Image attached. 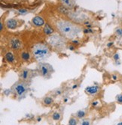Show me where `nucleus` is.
I'll return each instance as SVG.
<instances>
[{
    "mask_svg": "<svg viewBox=\"0 0 122 125\" xmlns=\"http://www.w3.org/2000/svg\"><path fill=\"white\" fill-rule=\"evenodd\" d=\"M56 26L59 32L64 37L70 39L78 36V35L81 32V28L78 25L64 20L57 21L56 23Z\"/></svg>",
    "mask_w": 122,
    "mask_h": 125,
    "instance_id": "1",
    "label": "nucleus"
},
{
    "mask_svg": "<svg viewBox=\"0 0 122 125\" xmlns=\"http://www.w3.org/2000/svg\"><path fill=\"white\" fill-rule=\"evenodd\" d=\"M32 57L38 62H41L46 60L51 54V51L48 45L42 43L35 44L32 49Z\"/></svg>",
    "mask_w": 122,
    "mask_h": 125,
    "instance_id": "2",
    "label": "nucleus"
},
{
    "mask_svg": "<svg viewBox=\"0 0 122 125\" xmlns=\"http://www.w3.org/2000/svg\"><path fill=\"white\" fill-rule=\"evenodd\" d=\"M12 92L17 96L22 99L25 96V95L27 93V86L24 82H16L12 86Z\"/></svg>",
    "mask_w": 122,
    "mask_h": 125,
    "instance_id": "3",
    "label": "nucleus"
},
{
    "mask_svg": "<svg viewBox=\"0 0 122 125\" xmlns=\"http://www.w3.org/2000/svg\"><path fill=\"white\" fill-rule=\"evenodd\" d=\"M48 42L52 47L57 50L63 48L66 45L65 39L60 36V35H53L50 36L48 39Z\"/></svg>",
    "mask_w": 122,
    "mask_h": 125,
    "instance_id": "4",
    "label": "nucleus"
},
{
    "mask_svg": "<svg viewBox=\"0 0 122 125\" xmlns=\"http://www.w3.org/2000/svg\"><path fill=\"white\" fill-rule=\"evenodd\" d=\"M38 73L42 77L49 78L53 72V67L47 62H39L37 66Z\"/></svg>",
    "mask_w": 122,
    "mask_h": 125,
    "instance_id": "5",
    "label": "nucleus"
},
{
    "mask_svg": "<svg viewBox=\"0 0 122 125\" xmlns=\"http://www.w3.org/2000/svg\"><path fill=\"white\" fill-rule=\"evenodd\" d=\"M35 73H36V71L27 68H24L20 72L19 77L23 82H27V81H30L32 78L35 75H34Z\"/></svg>",
    "mask_w": 122,
    "mask_h": 125,
    "instance_id": "6",
    "label": "nucleus"
},
{
    "mask_svg": "<svg viewBox=\"0 0 122 125\" xmlns=\"http://www.w3.org/2000/svg\"><path fill=\"white\" fill-rule=\"evenodd\" d=\"M68 15L72 20L77 22H85V21L88 19V16L81 13H69Z\"/></svg>",
    "mask_w": 122,
    "mask_h": 125,
    "instance_id": "7",
    "label": "nucleus"
},
{
    "mask_svg": "<svg viewBox=\"0 0 122 125\" xmlns=\"http://www.w3.org/2000/svg\"><path fill=\"white\" fill-rule=\"evenodd\" d=\"M10 46L13 50H19L23 47V43L18 38H13L10 41Z\"/></svg>",
    "mask_w": 122,
    "mask_h": 125,
    "instance_id": "8",
    "label": "nucleus"
},
{
    "mask_svg": "<svg viewBox=\"0 0 122 125\" xmlns=\"http://www.w3.org/2000/svg\"><path fill=\"white\" fill-rule=\"evenodd\" d=\"M100 91V87L98 85H93L88 86L85 89V93L90 96H94L97 94Z\"/></svg>",
    "mask_w": 122,
    "mask_h": 125,
    "instance_id": "9",
    "label": "nucleus"
},
{
    "mask_svg": "<svg viewBox=\"0 0 122 125\" xmlns=\"http://www.w3.org/2000/svg\"><path fill=\"white\" fill-rule=\"evenodd\" d=\"M5 25L7 26L8 29H10V30H14L17 28V21L14 20V19H8L6 23H5Z\"/></svg>",
    "mask_w": 122,
    "mask_h": 125,
    "instance_id": "10",
    "label": "nucleus"
},
{
    "mask_svg": "<svg viewBox=\"0 0 122 125\" xmlns=\"http://www.w3.org/2000/svg\"><path fill=\"white\" fill-rule=\"evenodd\" d=\"M32 23L35 26H41L45 24V21L41 17L36 16L32 18Z\"/></svg>",
    "mask_w": 122,
    "mask_h": 125,
    "instance_id": "11",
    "label": "nucleus"
},
{
    "mask_svg": "<svg viewBox=\"0 0 122 125\" xmlns=\"http://www.w3.org/2000/svg\"><path fill=\"white\" fill-rule=\"evenodd\" d=\"M5 60L8 63H14L15 62V57L12 52L8 51L5 54Z\"/></svg>",
    "mask_w": 122,
    "mask_h": 125,
    "instance_id": "12",
    "label": "nucleus"
},
{
    "mask_svg": "<svg viewBox=\"0 0 122 125\" xmlns=\"http://www.w3.org/2000/svg\"><path fill=\"white\" fill-rule=\"evenodd\" d=\"M60 2L63 6H65L68 8H72L75 5V0H60Z\"/></svg>",
    "mask_w": 122,
    "mask_h": 125,
    "instance_id": "13",
    "label": "nucleus"
},
{
    "mask_svg": "<svg viewBox=\"0 0 122 125\" xmlns=\"http://www.w3.org/2000/svg\"><path fill=\"white\" fill-rule=\"evenodd\" d=\"M20 59L23 61H30L31 59V55L30 53L27 51H22L20 53Z\"/></svg>",
    "mask_w": 122,
    "mask_h": 125,
    "instance_id": "14",
    "label": "nucleus"
},
{
    "mask_svg": "<svg viewBox=\"0 0 122 125\" xmlns=\"http://www.w3.org/2000/svg\"><path fill=\"white\" fill-rule=\"evenodd\" d=\"M86 114H87V112L84 109H80V110H78L77 112H75V115L78 119H83L85 117Z\"/></svg>",
    "mask_w": 122,
    "mask_h": 125,
    "instance_id": "15",
    "label": "nucleus"
},
{
    "mask_svg": "<svg viewBox=\"0 0 122 125\" xmlns=\"http://www.w3.org/2000/svg\"><path fill=\"white\" fill-rule=\"evenodd\" d=\"M42 103L45 105H51L54 103V99L51 96H45L42 100Z\"/></svg>",
    "mask_w": 122,
    "mask_h": 125,
    "instance_id": "16",
    "label": "nucleus"
},
{
    "mask_svg": "<svg viewBox=\"0 0 122 125\" xmlns=\"http://www.w3.org/2000/svg\"><path fill=\"white\" fill-rule=\"evenodd\" d=\"M51 118L55 121H60L61 120V118H62V115L59 112H54L51 115Z\"/></svg>",
    "mask_w": 122,
    "mask_h": 125,
    "instance_id": "17",
    "label": "nucleus"
},
{
    "mask_svg": "<svg viewBox=\"0 0 122 125\" xmlns=\"http://www.w3.org/2000/svg\"><path fill=\"white\" fill-rule=\"evenodd\" d=\"M43 31H44V33H45V35H51L52 33L54 32V30L52 29L48 24H46V25L45 26V27H44V30H43Z\"/></svg>",
    "mask_w": 122,
    "mask_h": 125,
    "instance_id": "18",
    "label": "nucleus"
},
{
    "mask_svg": "<svg viewBox=\"0 0 122 125\" xmlns=\"http://www.w3.org/2000/svg\"><path fill=\"white\" fill-rule=\"evenodd\" d=\"M79 124L78 121V118H75V117H71L69 120V125H78Z\"/></svg>",
    "mask_w": 122,
    "mask_h": 125,
    "instance_id": "19",
    "label": "nucleus"
},
{
    "mask_svg": "<svg viewBox=\"0 0 122 125\" xmlns=\"http://www.w3.org/2000/svg\"><path fill=\"white\" fill-rule=\"evenodd\" d=\"M79 124L80 125H91V121L89 119L83 118V119H81V121H79Z\"/></svg>",
    "mask_w": 122,
    "mask_h": 125,
    "instance_id": "20",
    "label": "nucleus"
},
{
    "mask_svg": "<svg viewBox=\"0 0 122 125\" xmlns=\"http://www.w3.org/2000/svg\"><path fill=\"white\" fill-rule=\"evenodd\" d=\"M115 34H116L117 36L121 37L122 36V29L121 28H117L115 30Z\"/></svg>",
    "mask_w": 122,
    "mask_h": 125,
    "instance_id": "21",
    "label": "nucleus"
},
{
    "mask_svg": "<svg viewBox=\"0 0 122 125\" xmlns=\"http://www.w3.org/2000/svg\"><path fill=\"white\" fill-rule=\"evenodd\" d=\"M54 94L57 95V96H60L61 94H62L63 91H62V89L61 88H58V89H56V90L54 91Z\"/></svg>",
    "mask_w": 122,
    "mask_h": 125,
    "instance_id": "22",
    "label": "nucleus"
},
{
    "mask_svg": "<svg viewBox=\"0 0 122 125\" xmlns=\"http://www.w3.org/2000/svg\"><path fill=\"white\" fill-rule=\"evenodd\" d=\"M115 100L118 103H122V94H118L116 96Z\"/></svg>",
    "mask_w": 122,
    "mask_h": 125,
    "instance_id": "23",
    "label": "nucleus"
},
{
    "mask_svg": "<svg viewBox=\"0 0 122 125\" xmlns=\"http://www.w3.org/2000/svg\"><path fill=\"white\" fill-rule=\"evenodd\" d=\"M18 12L20 14H26L28 12V11L27 9H24V8H19V9H18Z\"/></svg>",
    "mask_w": 122,
    "mask_h": 125,
    "instance_id": "24",
    "label": "nucleus"
},
{
    "mask_svg": "<svg viewBox=\"0 0 122 125\" xmlns=\"http://www.w3.org/2000/svg\"><path fill=\"white\" fill-rule=\"evenodd\" d=\"M113 59H114V60L115 61V62H117V61H118L119 60H120V55L118 54V53H115L114 55H113Z\"/></svg>",
    "mask_w": 122,
    "mask_h": 125,
    "instance_id": "25",
    "label": "nucleus"
},
{
    "mask_svg": "<svg viewBox=\"0 0 122 125\" xmlns=\"http://www.w3.org/2000/svg\"><path fill=\"white\" fill-rule=\"evenodd\" d=\"M12 91V90H10V89H6V90L4 91V94L6 95V96H8V95H10L11 94V92Z\"/></svg>",
    "mask_w": 122,
    "mask_h": 125,
    "instance_id": "26",
    "label": "nucleus"
},
{
    "mask_svg": "<svg viewBox=\"0 0 122 125\" xmlns=\"http://www.w3.org/2000/svg\"><path fill=\"white\" fill-rule=\"evenodd\" d=\"M91 105H92V106H93V107H96V106H97L98 105H100V102H99L98 100H95V101L92 102Z\"/></svg>",
    "mask_w": 122,
    "mask_h": 125,
    "instance_id": "27",
    "label": "nucleus"
},
{
    "mask_svg": "<svg viewBox=\"0 0 122 125\" xmlns=\"http://www.w3.org/2000/svg\"><path fill=\"white\" fill-rule=\"evenodd\" d=\"M112 79L113 80V81H117L118 77L116 76V75H112Z\"/></svg>",
    "mask_w": 122,
    "mask_h": 125,
    "instance_id": "28",
    "label": "nucleus"
},
{
    "mask_svg": "<svg viewBox=\"0 0 122 125\" xmlns=\"http://www.w3.org/2000/svg\"><path fill=\"white\" fill-rule=\"evenodd\" d=\"M32 117H34V116H33L32 115H30V114L26 115V118H32Z\"/></svg>",
    "mask_w": 122,
    "mask_h": 125,
    "instance_id": "29",
    "label": "nucleus"
},
{
    "mask_svg": "<svg viewBox=\"0 0 122 125\" xmlns=\"http://www.w3.org/2000/svg\"><path fill=\"white\" fill-rule=\"evenodd\" d=\"M84 33L92 32V30H89V29H86V30H84Z\"/></svg>",
    "mask_w": 122,
    "mask_h": 125,
    "instance_id": "30",
    "label": "nucleus"
},
{
    "mask_svg": "<svg viewBox=\"0 0 122 125\" xmlns=\"http://www.w3.org/2000/svg\"><path fill=\"white\" fill-rule=\"evenodd\" d=\"M113 42H109L108 44H107V47H109V48H110V47H112V45H113Z\"/></svg>",
    "mask_w": 122,
    "mask_h": 125,
    "instance_id": "31",
    "label": "nucleus"
},
{
    "mask_svg": "<svg viewBox=\"0 0 122 125\" xmlns=\"http://www.w3.org/2000/svg\"><path fill=\"white\" fill-rule=\"evenodd\" d=\"M69 50H70V51H74L75 50V47L72 46V45H70V46L69 47Z\"/></svg>",
    "mask_w": 122,
    "mask_h": 125,
    "instance_id": "32",
    "label": "nucleus"
},
{
    "mask_svg": "<svg viewBox=\"0 0 122 125\" xmlns=\"http://www.w3.org/2000/svg\"><path fill=\"white\" fill-rule=\"evenodd\" d=\"M78 85L76 84H74L73 86H72V89H73V90H75V89H77L78 88Z\"/></svg>",
    "mask_w": 122,
    "mask_h": 125,
    "instance_id": "33",
    "label": "nucleus"
},
{
    "mask_svg": "<svg viewBox=\"0 0 122 125\" xmlns=\"http://www.w3.org/2000/svg\"><path fill=\"white\" fill-rule=\"evenodd\" d=\"M2 29H3V24H2V23H0V30L2 31Z\"/></svg>",
    "mask_w": 122,
    "mask_h": 125,
    "instance_id": "34",
    "label": "nucleus"
},
{
    "mask_svg": "<svg viewBox=\"0 0 122 125\" xmlns=\"http://www.w3.org/2000/svg\"><path fill=\"white\" fill-rule=\"evenodd\" d=\"M36 121H37V122L41 121V117H37V118H36Z\"/></svg>",
    "mask_w": 122,
    "mask_h": 125,
    "instance_id": "35",
    "label": "nucleus"
},
{
    "mask_svg": "<svg viewBox=\"0 0 122 125\" xmlns=\"http://www.w3.org/2000/svg\"><path fill=\"white\" fill-rule=\"evenodd\" d=\"M72 42H73V43H75V44H78V42L77 40H73V41H72Z\"/></svg>",
    "mask_w": 122,
    "mask_h": 125,
    "instance_id": "36",
    "label": "nucleus"
},
{
    "mask_svg": "<svg viewBox=\"0 0 122 125\" xmlns=\"http://www.w3.org/2000/svg\"><path fill=\"white\" fill-rule=\"evenodd\" d=\"M116 125H122V121H121V122H119V123H118Z\"/></svg>",
    "mask_w": 122,
    "mask_h": 125,
    "instance_id": "37",
    "label": "nucleus"
},
{
    "mask_svg": "<svg viewBox=\"0 0 122 125\" xmlns=\"http://www.w3.org/2000/svg\"><path fill=\"white\" fill-rule=\"evenodd\" d=\"M67 100H68V99H67V98H66L65 100H64V102H67Z\"/></svg>",
    "mask_w": 122,
    "mask_h": 125,
    "instance_id": "38",
    "label": "nucleus"
}]
</instances>
